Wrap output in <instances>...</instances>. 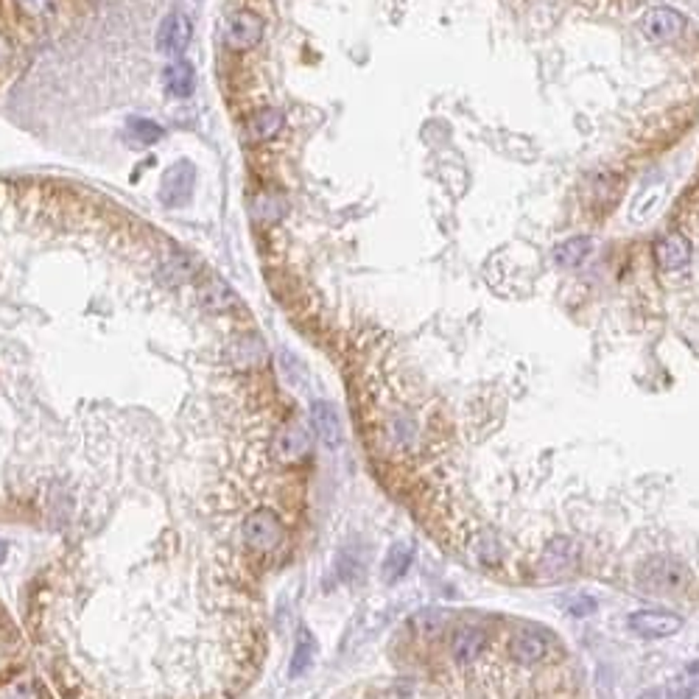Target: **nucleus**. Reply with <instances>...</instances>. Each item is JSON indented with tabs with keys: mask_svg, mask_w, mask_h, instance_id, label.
<instances>
[{
	"mask_svg": "<svg viewBox=\"0 0 699 699\" xmlns=\"http://www.w3.org/2000/svg\"><path fill=\"white\" fill-rule=\"evenodd\" d=\"M686 568L677 562V560H669V557H654L649 562L641 565L638 570V582L644 590H652V593H669V590H680L686 585Z\"/></svg>",
	"mask_w": 699,
	"mask_h": 699,
	"instance_id": "obj_3",
	"label": "nucleus"
},
{
	"mask_svg": "<svg viewBox=\"0 0 699 699\" xmlns=\"http://www.w3.org/2000/svg\"><path fill=\"white\" fill-rule=\"evenodd\" d=\"M162 84H165V90L171 96L187 98L190 93H194V87H196V71H194L190 62L174 59L171 65L162 71Z\"/></svg>",
	"mask_w": 699,
	"mask_h": 699,
	"instance_id": "obj_15",
	"label": "nucleus"
},
{
	"mask_svg": "<svg viewBox=\"0 0 699 699\" xmlns=\"http://www.w3.org/2000/svg\"><path fill=\"white\" fill-rule=\"evenodd\" d=\"M683 619L674 616V612H661V610H638L629 616V629L638 635V638H649V641H661V638H671L683 629Z\"/></svg>",
	"mask_w": 699,
	"mask_h": 699,
	"instance_id": "obj_5",
	"label": "nucleus"
},
{
	"mask_svg": "<svg viewBox=\"0 0 699 699\" xmlns=\"http://www.w3.org/2000/svg\"><path fill=\"white\" fill-rule=\"evenodd\" d=\"M190 190H194V168L187 162H179L177 168H171V171L165 174L160 196L165 204H177L190 196Z\"/></svg>",
	"mask_w": 699,
	"mask_h": 699,
	"instance_id": "obj_14",
	"label": "nucleus"
},
{
	"mask_svg": "<svg viewBox=\"0 0 699 699\" xmlns=\"http://www.w3.org/2000/svg\"><path fill=\"white\" fill-rule=\"evenodd\" d=\"M663 194H666V187H663V185H658V187H646L644 194H638V199L632 202V207H629V219H635V221L646 219V216L652 213V210L661 204Z\"/></svg>",
	"mask_w": 699,
	"mask_h": 699,
	"instance_id": "obj_21",
	"label": "nucleus"
},
{
	"mask_svg": "<svg viewBox=\"0 0 699 699\" xmlns=\"http://www.w3.org/2000/svg\"><path fill=\"white\" fill-rule=\"evenodd\" d=\"M545 641L540 638L537 632H518L512 644H510V654L520 663V666H535L545 658Z\"/></svg>",
	"mask_w": 699,
	"mask_h": 699,
	"instance_id": "obj_16",
	"label": "nucleus"
},
{
	"mask_svg": "<svg viewBox=\"0 0 699 699\" xmlns=\"http://www.w3.org/2000/svg\"><path fill=\"white\" fill-rule=\"evenodd\" d=\"M686 29V17L669 6L649 9L641 20V31L652 42H674Z\"/></svg>",
	"mask_w": 699,
	"mask_h": 699,
	"instance_id": "obj_7",
	"label": "nucleus"
},
{
	"mask_svg": "<svg viewBox=\"0 0 699 699\" xmlns=\"http://www.w3.org/2000/svg\"><path fill=\"white\" fill-rule=\"evenodd\" d=\"M311 454V434L303 422H286L271 437V456L280 464H296Z\"/></svg>",
	"mask_w": 699,
	"mask_h": 699,
	"instance_id": "obj_4",
	"label": "nucleus"
},
{
	"mask_svg": "<svg viewBox=\"0 0 699 699\" xmlns=\"http://www.w3.org/2000/svg\"><path fill=\"white\" fill-rule=\"evenodd\" d=\"M286 537H288L286 520L274 512L271 506H258V510H252L241 523V543L246 552L255 557L280 552Z\"/></svg>",
	"mask_w": 699,
	"mask_h": 699,
	"instance_id": "obj_1",
	"label": "nucleus"
},
{
	"mask_svg": "<svg viewBox=\"0 0 699 699\" xmlns=\"http://www.w3.org/2000/svg\"><path fill=\"white\" fill-rule=\"evenodd\" d=\"M252 219L261 224H274L288 213V204L280 194H258L252 199Z\"/></svg>",
	"mask_w": 699,
	"mask_h": 699,
	"instance_id": "obj_18",
	"label": "nucleus"
},
{
	"mask_svg": "<svg viewBox=\"0 0 699 699\" xmlns=\"http://www.w3.org/2000/svg\"><path fill=\"white\" fill-rule=\"evenodd\" d=\"M412 557H414V548L409 543H395L389 548V554L384 560V582L387 585H395L406 577V570L412 565Z\"/></svg>",
	"mask_w": 699,
	"mask_h": 699,
	"instance_id": "obj_19",
	"label": "nucleus"
},
{
	"mask_svg": "<svg viewBox=\"0 0 699 699\" xmlns=\"http://www.w3.org/2000/svg\"><path fill=\"white\" fill-rule=\"evenodd\" d=\"M196 300H199V305H202L207 313H229V311H236V308L241 305L238 296H236V291H232V288H229L224 280H219V278L204 280V283L199 286Z\"/></svg>",
	"mask_w": 699,
	"mask_h": 699,
	"instance_id": "obj_12",
	"label": "nucleus"
},
{
	"mask_svg": "<svg viewBox=\"0 0 699 699\" xmlns=\"http://www.w3.org/2000/svg\"><path fill=\"white\" fill-rule=\"evenodd\" d=\"M590 238L585 236H577V238H568L562 244L554 246V263L562 266V269H577L587 255H590Z\"/></svg>",
	"mask_w": 699,
	"mask_h": 699,
	"instance_id": "obj_20",
	"label": "nucleus"
},
{
	"mask_svg": "<svg viewBox=\"0 0 699 699\" xmlns=\"http://www.w3.org/2000/svg\"><path fill=\"white\" fill-rule=\"evenodd\" d=\"M12 42L4 37V31H0V68H4V65H9V62H12Z\"/></svg>",
	"mask_w": 699,
	"mask_h": 699,
	"instance_id": "obj_25",
	"label": "nucleus"
},
{
	"mask_svg": "<svg viewBox=\"0 0 699 699\" xmlns=\"http://www.w3.org/2000/svg\"><path fill=\"white\" fill-rule=\"evenodd\" d=\"M17 6L34 20H51L59 12V0H17Z\"/></svg>",
	"mask_w": 699,
	"mask_h": 699,
	"instance_id": "obj_23",
	"label": "nucleus"
},
{
	"mask_svg": "<svg viewBox=\"0 0 699 699\" xmlns=\"http://www.w3.org/2000/svg\"><path fill=\"white\" fill-rule=\"evenodd\" d=\"M638 699H663V694H661V691H654V688H649V691H644Z\"/></svg>",
	"mask_w": 699,
	"mask_h": 699,
	"instance_id": "obj_26",
	"label": "nucleus"
},
{
	"mask_svg": "<svg viewBox=\"0 0 699 699\" xmlns=\"http://www.w3.org/2000/svg\"><path fill=\"white\" fill-rule=\"evenodd\" d=\"M311 426L325 448H338L342 445V420H338V412L328 400H313L311 404Z\"/></svg>",
	"mask_w": 699,
	"mask_h": 699,
	"instance_id": "obj_10",
	"label": "nucleus"
},
{
	"mask_svg": "<svg viewBox=\"0 0 699 699\" xmlns=\"http://www.w3.org/2000/svg\"><path fill=\"white\" fill-rule=\"evenodd\" d=\"M570 612H574V616H590V612H596V602L582 596L577 602H570Z\"/></svg>",
	"mask_w": 699,
	"mask_h": 699,
	"instance_id": "obj_24",
	"label": "nucleus"
},
{
	"mask_svg": "<svg viewBox=\"0 0 699 699\" xmlns=\"http://www.w3.org/2000/svg\"><path fill=\"white\" fill-rule=\"evenodd\" d=\"M487 649V632L478 629V627H464L454 635L451 641V652H454V661L459 666H468L473 663L478 654Z\"/></svg>",
	"mask_w": 699,
	"mask_h": 699,
	"instance_id": "obj_13",
	"label": "nucleus"
},
{
	"mask_svg": "<svg viewBox=\"0 0 699 699\" xmlns=\"http://www.w3.org/2000/svg\"><path fill=\"white\" fill-rule=\"evenodd\" d=\"M694 258V246L683 236V232H666V236L654 244V261H658L661 271H683Z\"/></svg>",
	"mask_w": 699,
	"mask_h": 699,
	"instance_id": "obj_8",
	"label": "nucleus"
},
{
	"mask_svg": "<svg viewBox=\"0 0 699 699\" xmlns=\"http://www.w3.org/2000/svg\"><path fill=\"white\" fill-rule=\"evenodd\" d=\"M577 562H579V545L568 537H557L545 545L537 570L543 579H560V577L570 574V570L577 568Z\"/></svg>",
	"mask_w": 699,
	"mask_h": 699,
	"instance_id": "obj_6",
	"label": "nucleus"
},
{
	"mask_svg": "<svg viewBox=\"0 0 699 699\" xmlns=\"http://www.w3.org/2000/svg\"><path fill=\"white\" fill-rule=\"evenodd\" d=\"M190 34H194V26L185 14H168L157 31V48L168 56H179L187 48Z\"/></svg>",
	"mask_w": 699,
	"mask_h": 699,
	"instance_id": "obj_9",
	"label": "nucleus"
},
{
	"mask_svg": "<svg viewBox=\"0 0 699 699\" xmlns=\"http://www.w3.org/2000/svg\"><path fill=\"white\" fill-rule=\"evenodd\" d=\"M129 132H132V140H137L140 146H152L162 137V126L154 123V121H132L129 123Z\"/></svg>",
	"mask_w": 699,
	"mask_h": 699,
	"instance_id": "obj_22",
	"label": "nucleus"
},
{
	"mask_svg": "<svg viewBox=\"0 0 699 699\" xmlns=\"http://www.w3.org/2000/svg\"><path fill=\"white\" fill-rule=\"evenodd\" d=\"M313 658H316V638L311 635L308 627H300V632H296L294 658H291L288 674H291V677H303V674L313 666Z\"/></svg>",
	"mask_w": 699,
	"mask_h": 699,
	"instance_id": "obj_17",
	"label": "nucleus"
},
{
	"mask_svg": "<svg viewBox=\"0 0 699 699\" xmlns=\"http://www.w3.org/2000/svg\"><path fill=\"white\" fill-rule=\"evenodd\" d=\"M263 34H266L263 17L249 9L232 12L224 23V42L232 51H252L263 39Z\"/></svg>",
	"mask_w": 699,
	"mask_h": 699,
	"instance_id": "obj_2",
	"label": "nucleus"
},
{
	"mask_svg": "<svg viewBox=\"0 0 699 699\" xmlns=\"http://www.w3.org/2000/svg\"><path fill=\"white\" fill-rule=\"evenodd\" d=\"M283 126H286V115L280 110L263 107V110H255L246 118L244 135H246L249 143H266L271 137H278L283 132Z\"/></svg>",
	"mask_w": 699,
	"mask_h": 699,
	"instance_id": "obj_11",
	"label": "nucleus"
}]
</instances>
